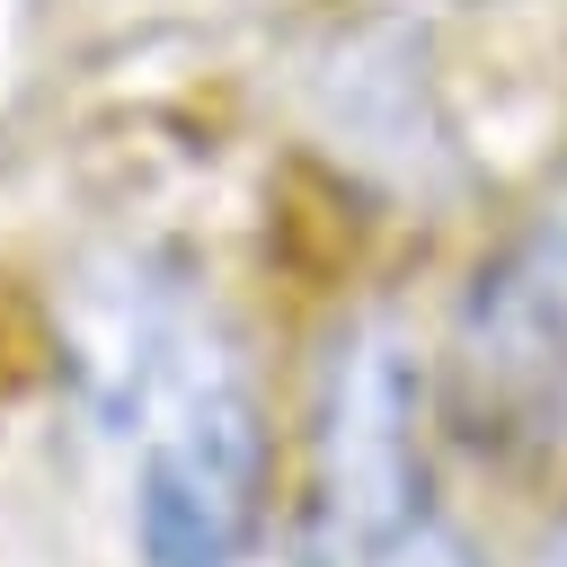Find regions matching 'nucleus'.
Listing matches in <instances>:
<instances>
[{
    "label": "nucleus",
    "mask_w": 567,
    "mask_h": 567,
    "mask_svg": "<svg viewBox=\"0 0 567 567\" xmlns=\"http://www.w3.org/2000/svg\"><path fill=\"white\" fill-rule=\"evenodd\" d=\"M142 470H133V540L142 567H248L257 558V390L230 346L177 337L142 363L133 390Z\"/></svg>",
    "instance_id": "nucleus-1"
},
{
    "label": "nucleus",
    "mask_w": 567,
    "mask_h": 567,
    "mask_svg": "<svg viewBox=\"0 0 567 567\" xmlns=\"http://www.w3.org/2000/svg\"><path fill=\"white\" fill-rule=\"evenodd\" d=\"M416 523V354L390 328H346L319 381V549L381 567Z\"/></svg>",
    "instance_id": "nucleus-2"
},
{
    "label": "nucleus",
    "mask_w": 567,
    "mask_h": 567,
    "mask_svg": "<svg viewBox=\"0 0 567 567\" xmlns=\"http://www.w3.org/2000/svg\"><path fill=\"white\" fill-rule=\"evenodd\" d=\"M461 372H470V399L496 416V434L558 443V425H567V292H558V275H540V266L478 275Z\"/></svg>",
    "instance_id": "nucleus-3"
},
{
    "label": "nucleus",
    "mask_w": 567,
    "mask_h": 567,
    "mask_svg": "<svg viewBox=\"0 0 567 567\" xmlns=\"http://www.w3.org/2000/svg\"><path fill=\"white\" fill-rule=\"evenodd\" d=\"M381 567H478V558H470V540H461V532H443V523H416V532H408V540H399Z\"/></svg>",
    "instance_id": "nucleus-4"
},
{
    "label": "nucleus",
    "mask_w": 567,
    "mask_h": 567,
    "mask_svg": "<svg viewBox=\"0 0 567 567\" xmlns=\"http://www.w3.org/2000/svg\"><path fill=\"white\" fill-rule=\"evenodd\" d=\"M248 567H266V558H248Z\"/></svg>",
    "instance_id": "nucleus-5"
}]
</instances>
